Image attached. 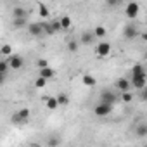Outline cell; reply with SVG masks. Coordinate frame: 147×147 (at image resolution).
Returning a JSON list of instances; mask_svg holds the SVG:
<instances>
[{"mask_svg": "<svg viewBox=\"0 0 147 147\" xmlns=\"http://www.w3.org/2000/svg\"><path fill=\"white\" fill-rule=\"evenodd\" d=\"M30 118H31V111H30L28 107H23V109L16 111V113L11 116V121H12L14 125H24V123L30 121Z\"/></svg>", "mask_w": 147, "mask_h": 147, "instance_id": "obj_1", "label": "cell"}, {"mask_svg": "<svg viewBox=\"0 0 147 147\" xmlns=\"http://www.w3.org/2000/svg\"><path fill=\"white\" fill-rule=\"evenodd\" d=\"M113 104H107V102H100L99 100V104H95V107H94V114L95 116H99V118H106V116H109L111 113H113Z\"/></svg>", "mask_w": 147, "mask_h": 147, "instance_id": "obj_2", "label": "cell"}, {"mask_svg": "<svg viewBox=\"0 0 147 147\" xmlns=\"http://www.w3.org/2000/svg\"><path fill=\"white\" fill-rule=\"evenodd\" d=\"M26 30H28V35H30V36H35V38L45 36V33H43V21L30 23V24L26 26Z\"/></svg>", "mask_w": 147, "mask_h": 147, "instance_id": "obj_3", "label": "cell"}, {"mask_svg": "<svg viewBox=\"0 0 147 147\" xmlns=\"http://www.w3.org/2000/svg\"><path fill=\"white\" fill-rule=\"evenodd\" d=\"M123 36L126 40H135L137 36H140V31H138V26L135 23H126L123 26Z\"/></svg>", "mask_w": 147, "mask_h": 147, "instance_id": "obj_4", "label": "cell"}, {"mask_svg": "<svg viewBox=\"0 0 147 147\" xmlns=\"http://www.w3.org/2000/svg\"><path fill=\"white\" fill-rule=\"evenodd\" d=\"M138 14H140V5H138V2H128V4L125 5V16H126L130 21L137 19Z\"/></svg>", "mask_w": 147, "mask_h": 147, "instance_id": "obj_5", "label": "cell"}, {"mask_svg": "<svg viewBox=\"0 0 147 147\" xmlns=\"http://www.w3.org/2000/svg\"><path fill=\"white\" fill-rule=\"evenodd\" d=\"M131 80V87L135 90H142L144 87H147V75H133L130 76Z\"/></svg>", "mask_w": 147, "mask_h": 147, "instance_id": "obj_6", "label": "cell"}, {"mask_svg": "<svg viewBox=\"0 0 147 147\" xmlns=\"http://www.w3.org/2000/svg\"><path fill=\"white\" fill-rule=\"evenodd\" d=\"M100 102H107V104H116L118 102V95H116V92H113V90H109V88H104L102 92H100Z\"/></svg>", "mask_w": 147, "mask_h": 147, "instance_id": "obj_7", "label": "cell"}, {"mask_svg": "<svg viewBox=\"0 0 147 147\" xmlns=\"http://www.w3.org/2000/svg\"><path fill=\"white\" fill-rule=\"evenodd\" d=\"M111 50H113V47H111L109 42H100V43H97V47H95V55L106 57V55L111 54Z\"/></svg>", "mask_w": 147, "mask_h": 147, "instance_id": "obj_8", "label": "cell"}, {"mask_svg": "<svg viewBox=\"0 0 147 147\" xmlns=\"http://www.w3.org/2000/svg\"><path fill=\"white\" fill-rule=\"evenodd\" d=\"M114 87H116L118 92H128L130 88H133V87H131V80H130V78H125V76L118 78L116 83H114Z\"/></svg>", "mask_w": 147, "mask_h": 147, "instance_id": "obj_9", "label": "cell"}, {"mask_svg": "<svg viewBox=\"0 0 147 147\" xmlns=\"http://www.w3.org/2000/svg\"><path fill=\"white\" fill-rule=\"evenodd\" d=\"M9 64H11V69H21L23 66H24V59L21 57V55H18V54H12V55H9Z\"/></svg>", "mask_w": 147, "mask_h": 147, "instance_id": "obj_10", "label": "cell"}, {"mask_svg": "<svg viewBox=\"0 0 147 147\" xmlns=\"http://www.w3.org/2000/svg\"><path fill=\"white\" fill-rule=\"evenodd\" d=\"M135 137H138V138H144V137H147V121H138L137 125H135Z\"/></svg>", "mask_w": 147, "mask_h": 147, "instance_id": "obj_11", "label": "cell"}, {"mask_svg": "<svg viewBox=\"0 0 147 147\" xmlns=\"http://www.w3.org/2000/svg\"><path fill=\"white\" fill-rule=\"evenodd\" d=\"M95 38H97V36H95L94 31H85V33L80 36V43H83V45H92Z\"/></svg>", "mask_w": 147, "mask_h": 147, "instance_id": "obj_12", "label": "cell"}, {"mask_svg": "<svg viewBox=\"0 0 147 147\" xmlns=\"http://www.w3.org/2000/svg\"><path fill=\"white\" fill-rule=\"evenodd\" d=\"M30 23H28V18H12V26L14 30H21V28H26Z\"/></svg>", "mask_w": 147, "mask_h": 147, "instance_id": "obj_13", "label": "cell"}, {"mask_svg": "<svg viewBox=\"0 0 147 147\" xmlns=\"http://www.w3.org/2000/svg\"><path fill=\"white\" fill-rule=\"evenodd\" d=\"M40 76H43L45 80H52V78H55V69H52L50 66L42 67L40 69Z\"/></svg>", "mask_w": 147, "mask_h": 147, "instance_id": "obj_14", "label": "cell"}, {"mask_svg": "<svg viewBox=\"0 0 147 147\" xmlns=\"http://www.w3.org/2000/svg\"><path fill=\"white\" fill-rule=\"evenodd\" d=\"M43 100H45V106H47V109H50V111H54V109L61 107V104H59L57 97H45Z\"/></svg>", "mask_w": 147, "mask_h": 147, "instance_id": "obj_15", "label": "cell"}, {"mask_svg": "<svg viewBox=\"0 0 147 147\" xmlns=\"http://www.w3.org/2000/svg\"><path fill=\"white\" fill-rule=\"evenodd\" d=\"M12 18H28V11L24 7H14L12 9Z\"/></svg>", "mask_w": 147, "mask_h": 147, "instance_id": "obj_16", "label": "cell"}, {"mask_svg": "<svg viewBox=\"0 0 147 147\" xmlns=\"http://www.w3.org/2000/svg\"><path fill=\"white\" fill-rule=\"evenodd\" d=\"M42 21H43V33H45V35H54V33H55V30H54L52 23H50V21H47V19H42Z\"/></svg>", "mask_w": 147, "mask_h": 147, "instance_id": "obj_17", "label": "cell"}, {"mask_svg": "<svg viewBox=\"0 0 147 147\" xmlns=\"http://www.w3.org/2000/svg\"><path fill=\"white\" fill-rule=\"evenodd\" d=\"M82 80H83V85H85V87H95V85H97V80H95L92 75H85Z\"/></svg>", "mask_w": 147, "mask_h": 147, "instance_id": "obj_18", "label": "cell"}, {"mask_svg": "<svg viewBox=\"0 0 147 147\" xmlns=\"http://www.w3.org/2000/svg\"><path fill=\"white\" fill-rule=\"evenodd\" d=\"M38 14H40L42 19H49V14H50V12H49V9H47L45 4H40V5H38Z\"/></svg>", "mask_w": 147, "mask_h": 147, "instance_id": "obj_19", "label": "cell"}, {"mask_svg": "<svg viewBox=\"0 0 147 147\" xmlns=\"http://www.w3.org/2000/svg\"><path fill=\"white\" fill-rule=\"evenodd\" d=\"M133 75H147L145 73V67L142 66V64H135L133 67H131V76Z\"/></svg>", "mask_w": 147, "mask_h": 147, "instance_id": "obj_20", "label": "cell"}, {"mask_svg": "<svg viewBox=\"0 0 147 147\" xmlns=\"http://www.w3.org/2000/svg\"><path fill=\"white\" fill-rule=\"evenodd\" d=\"M66 47H67V50H69L71 54H76V52H78V42H76V40H67V45H66Z\"/></svg>", "mask_w": 147, "mask_h": 147, "instance_id": "obj_21", "label": "cell"}, {"mask_svg": "<svg viewBox=\"0 0 147 147\" xmlns=\"http://www.w3.org/2000/svg\"><path fill=\"white\" fill-rule=\"evenodd\" d=\"M57 100H59V104H61L62 107L69 104V97H67V94H66V92H61V94L57 95Z\"/></svg>", "mask_w": 147, "mask_h": 147, "instance_id": "obj_22", "label": "cell"}, {"mask_svg": "<svg viewBox=\"0 0 147 147\" xmlns=\"http://www.w3.org/2000/svg\"><path fill=\"white\" fill-rule=\"evenodd\" d=\"M104 2H106V5L113 11V9H118V7L123 4V0H104Z\"/></svg>", "mask_w": 147, "mask_h": 147, "instance_id": "obj_23", "label": "cell"}, {"mask_svg": "<svg viewBox=\"0 0 147 147\" xmlns=\"http://www.w3.org/2000/svg\"><path fill=\"white\" fill-rule=\"evenodd\" d=\"M61 24H62V30H69V26H71V18H69V16H62V18H61Z\"/></svg>", "mask_w": 147, "mask_h": 147, "instance_id": "obj_24", "label": "cell"}, {"mask_svg": "<svg viewBox=\"0 0 147 147\" xmlns=\"http://www.w3.org/2000/svg\"><path fill=\"white\" fill-rule=\"evenodd\" d=\"M0 52H2V55H12V47L9 43H4L2 49H0Z\"/></svg>", "mask_w": 147, "mask_h": 147, "instance_id": "obj_25", "label": "cell"}, {"mask_svg": "<svg viewBox=\"0 0 147 147\" xmlns=\"http://www.w3.org/2000/svg\"><path fill=\"white\" fill-rule=\"evenodd\" d=\"M94 33H95L97 38H102V36H106V28H104V26H95Z\"/></svg>", "mask_w": 147, "mask_h": 147, "instance_id": "obj_26", "label": "cell"}, {"mask_svg": "<svg viewBox=\"0 0 147 147\" xmlns=\"http://www.w3.org/2000/svg\"><path fill=\"white\" fill-rule=\"evenodd\" d=\"M47 82H49V80H45L43 76H38L36 82H35V87H36V88H43V87L47 85Z\"/></svg>", "mask_w": 147, "mask_h": 147, "instance_id": "obj_27", "label": "cell"}, {"mask_svg": "<svg viewBox=\"0 0 147 147\" xmlns=\"http://www.w3.org/2000/svg\"><path fill=\"white\" fill-rule=\"evenodd\" d=\"M121 100H123V102H131V100H133L131 92H130V90H128V92H121Z\"/></svg>", "mask_w": 147, "mask_h": 147, "instance_id": "obj_28", "label": "cell"}, {"mask_svg": "<svg viewBox=\"0 0 147 147\" xmlns=\"http://www.w3.org/2000/svg\"><path fill=\"white\" fill-rule=\"evenodd\" d=\"M52 23V26H54V30H55V33H59V31H62V24H61V19H54V21H50Z\"/></svg>", "mask_w": 147, "mask_h": 147, "instance_id": "obj_29", "label": "cell"}, {"mask_svg": "<svg viewBox=\"0 0 147 147\" xmlns=\"http://www.w3.org/2000/svg\"><path fill=\"white\" fill-rule=\"evenodd\" d=\"M138 95H140V100L147 102V87H144L142 90H138Z\"/></svg>", "mask_w": 147, "mask_h": 147, "instance_id": "obj_30", "label": "cell"}, {"mask_svg": "<svg viewBox=\"0 0 147 147\" xmlns=\"http://www.w3.org/2000/svg\"><path fill=\"white\" fill-rule=\"evenodd\" d=\"M36 66H38L40 69H42V67H47V66H49V61H47V59H38V61H36Z\"/></svg>", "mask_w": 147, "mask_h": 147, "instance_id": "obj_31", "label": "cell"}, {"mask_svg": "<svg viewBox=\"0 0 147 147\" xmlns=\"http://www.w3.org/2000/svg\"><path fill=\"white\" fill-rule=\"evenodd\" d=\"M47 144H49V145H59V144H61V140H59V138H55V137H50V138L47 140Z\"/></svg>", "mask_w": 147, "mask_h": 147, "instance_id": "obj_32", "label": "cell"}, {"mask_svg": "<svg viewBox=\"0 0 147 147\" xmlns=\"http://www.w3.org/2000/svg\"><path fill=\"white\" fill-rule=\"evenodd\" d=\"M142 40H144V42H147V33H142Z\"/></svg>", "mask_w": 147, "mask_h": 147, "instance_id": "obj_33", "label": "cell"}, {"mask_svg": "<svg viewBox=\"0 0 147 147\" xmlns=\"http://www.w3.org/2000/svg\"><path fill=\"white\" fill-rule=\"evenodd\" d=\"M144 57H145V61H147V50H145V55H144Z\"/></svg>", "mask_w": 147, "mask_h": 147, "instance_id": "obj_34", "label": "cell"}]
</instances>
